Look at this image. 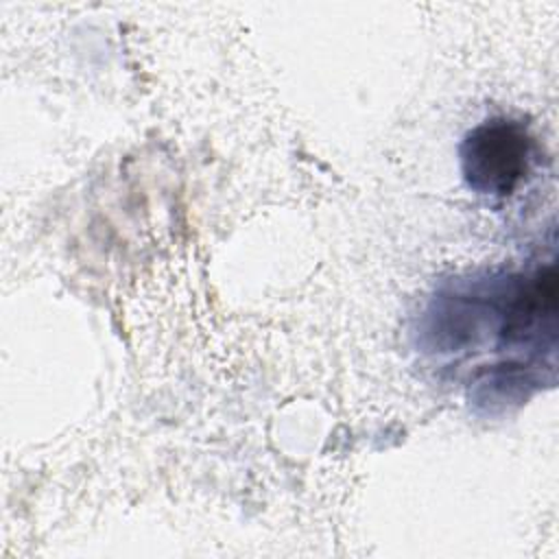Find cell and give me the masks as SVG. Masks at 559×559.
Wrapping results in <instances>:
<instances>
[{
    "mask_svg": "<svg viewBox=\"0 0 559 559\" xmlns=\"http://www.w3.org/2000/svg\"><path fill=\"white\" fill-rule=\"evenodd\" d=\"M459 155L463 179L474 194L507 199L531 175L535 140L522 120L493 116L465 133Z\"/></svg>",
    "mask_w": 559,
    "mask_h": 559,
    "instance_id": "cell-1",
    "label": "cell"
}]
</instances>
